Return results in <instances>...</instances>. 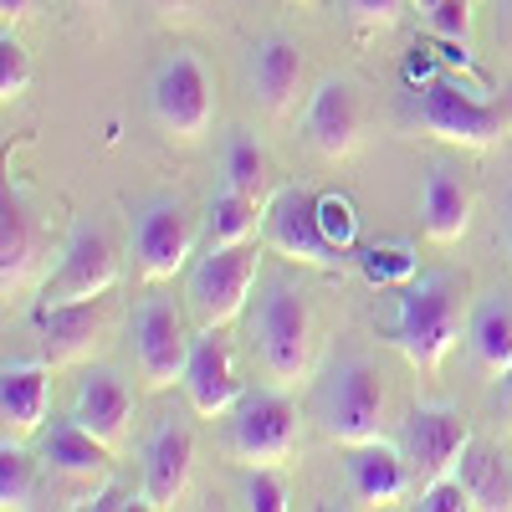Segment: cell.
I'll return each mask as SVG.
<instances>
[{
    "label": "cell",
    "mask_w": 512,
    "mask_h": 512,
    "mask_svg": "<svg viewBox=\"0 0 512 512\" xmlns=\"http://www.w3.org/2000/svg\"><path fill=\"white\" fill-rule=\"evenodd\" d=\"M466 333V277L456 272H415L395 287V313L384 323V344L405 354L410 369L436 374Z\"/></svg>",
    "instance_id": "obj_1"
},
{
    "label": "cell",
    "mask_w": 512,
    "mask_h": 512,
    "mask_svg": "<svg viewBox=\"0 0 512 512\" xmlns=\"http://www.w3.org/2000/svg\"><path fill=\"white\" fill-rule=\"evenodd\" d=\"M410 118L431 139H446L461 149H492L512 134V103L477 98L451 67H436L431 77L410 82Z\"/></svg>",
    "instance_id": "obj_2"
},
{
    "label": "cell",
    "mask_w": 512,
    "mask_h": 512,
    "mask_svg": "<svg viewBox=\"0 0 512 512\" xmlns=\"http://www.w3.org/2000/svg\"><path fill=\"white\" fill-rule=\"evenodd\" d=\"M313 410H318V425H323L328 441L364 446V441H379L384 415H390V395H384V379L374 374V364L344 359V364H333L328 379L318 384Z\"/></svg>",
    "instance_id": "obj_3"
},
{
    "label": "cell",
    "mask_w": 512,
    "mask_h": 512,
    "mask_svg": "<svg viewBox=\"0 0 512 512\" xmlns=\"http://www.w3.org/2000/svg\"><path fill=\"white\" fill-rule=\"evenodd\" d=\"M256 359H262L267 379L292 390L297 379L308 374V359H313V313L303 303V292L292 282H267L262 303H256Z\"/></svg>",
    "instance_id": "obj_4"
},
{
    "label": "cell",
    "mask_w": 512,
    "mask_h": 512,
    "mask_svg": "<svg viewBox=\"0 0 512 512\" xmlns=\"http://www.w3.org/2000/svg\"><path fill=\"white\" fill-rule=\"evenodd\" d=\"M149 108H154V123L169 139H185V144L205 139L210 123H216V88H210L205 62L195 52H169L154 67Z\"/></svg>",
    "instance_id": "obj_5"
},
{
    "label": "cell",
    "mask_w": 512,
    "mask_h": 512,
    "mask_svg": "<svg viewBox=\"0 0 512 512\" xmlns=\"http://www.w3.org/2000/svg\"><path fill=\"white\" fill-rule=\"evenodd\" d=\"M262 241L297 267H318V272H344L349 267V251H338L328 241L323 216H318V190H308V185H282L267 200Z\"/></svg>",
    "instance_id": "obj_6"
},
{
    "label": "cell",
    "mask_w": 512,
    "mask_h": 512,
    "mask_svg": "<svg viewBox=\"0 0 512 512\" xmlns=\"http://www.w3.org/2000/svg\"><path fill=\"white\" fill-rule=\"evenodd\" d=\"M256 277H262V251H256V241L210 246L190 272V308H195L200 328H226L231 318H241Z\"/></svg>",
    "instance_id": "obj_7"
},
{
    "label": "cell",
    "mask_w": 512,
    "mask_h": 512,
    "mask_svg": "<svg viewBox=\"0 0 512 512\" xmlns=\"http://www.w3.org/2000/svg\"><path fill=\"white\" fill-rule=\"evenodd\" d=\"M231 451L246 466H282L297 451V405L282 384L241 395L231 415Z\"/></svg>",
    "instance_id": "obj_8"
},
{
    "label": "cell",
    "mask_w": 512,
    "mask_h": 512,
    "mask_svg": "<svg viewBox=\"0 0 512 512\" xmlns=\"http://www.w3.org/2000/svg\"><path fill=\"white\" fill-rule=\"evenodd\" d=\"M118 287V251L103 226H77L62 246L57 272L41 287V303H88V297H108Z\"/></svg>",
    "instance_id": "obj_9"
},
{
    "label": "cell",
    "mask_w": 512,
    "mask_h": 512,
    "mask_svg": "<svg viewBox=\"0 0 512 512\" xmlns=\"http://www.w3.org/2000/svg\"><path fill=\"white\" fill-rule=\"evenodd\" d=\"M128 241H134V262L149 282H169L175 272H185L190 251H195V221H190L185 200L175 195L149 200L134 216V236Z\"/></svg>",
    "instance_id": "obj_10"
},
{
    "label": "cell",
    "mask_w": 512,
    "mask_h": 512,
    "mask_svg": "<svg viewBox=\"0 0 512 512\" xmlns=\"http://www.w3.org/2000/svg\"><path fill=\"white\" fill-rule=\"evenodd\" d=\"M400 446H405L415 477L425 487V482L456 477L461 456L472 451V425H466V415L451 410V405H415L405 415V441Z\"/></svg>",
    "instance_id": "obj_11"
},
{
    "label": "cell",
    "mask_w": 512,
    "mask_h": 512,
    "mask_svg": "<svg viewBox=\"0 0 512 512\" xmlns=\"http://www.w3.org/2000/svg\"><path fill=\"white\" fill-rule=\"evenodd\" d=\"M190 344L185 338V318L175 303L164 297H149L134 318V364H139V379L149 390H169V384L185 379V364H190Z\"/></svg>",
    "instance_id": "obj_12"
},
{
    "label": "cell",
    "mask_w": 512,
    "mask_h": 512,
    "mask_svg": "<svg viewBox=\"0 0 512 512\" xmlns=\"http://www.w3.org/2000/svg\"><path fill=\"white\" fill-rule=\"evenodd\" d=\"M180 390H185L190 410L205 415V420H216V415L241 405L246 384H241V369H236L226 328H200V338L190 344V364H185Z\"/></svg>",
    "instance_id": "obj_13"
},
{
    "label": "cell",
    "mask_w": 512,
    "mask_h": 512,
    "mask_svg": "<svg viewBox=\"0 0 512 512\" xmlns=\"http://www.w3.org/2000/svg\"><path fill=\"white\" fill-rule=\"evenodd\" d=\"M303 128H308V144L323 159H349L359 149V134H364V98H359V88L349 77H323L313 88V98H308Z\"/></svg>",
    "instance_id": "obj_14"
},
{
    "label": "cell",
    "mask_w": 512,
    "mask_h": 512,
    "mask_svg": "<svg viewBox=\"0 0 512 512\" xmlns=\"http://www.w3.org/2000/svg\"><path fill=\"white\" fill-rule=\"evenodd\" d=\"M195 477V431L185 420H159L144 446V502L149 507H175L190 492Z\"/></svg>",
    "instance_id": "obj_15"
},
{
    "label": "cell",
    "mask_w": 512,
    "mask_h": 512,
    "mask_svg": "<svg viewBox=\"0 0 512 512\" xmlns=\"http://www.w3.org/2000/svg\"><path fill=\"white\" fill-rule=\"evenodd\" d=\"M103 328H108V313H103V297H88V303H41L36 308V338L47 349L52 364H82L98 344H103Z\"/></svg>",
    "instance_id": "obj_16"
},
{
    "label": "cell",
    "mask_w": 512,
    "mask_h": 512,
    "mask_svg": "<svg viewBox=\"0 0 512 512\" xmlns=\"http://www.w3.org/2000/svg\"><path fill=\"white\" fill-rule=\"evenodd\" d=\"M52 410V369L36 359H6L0 369V425L6 441H26L47 425Z\"/></svg>",
    "instance_id": "obj_17"
},
{
    "label": "cell",
    "mask_w": 512,
    "mask_h": 512,
    "mask_svg": "<svg viewBox=\"0 0 512 512\" xmlns=\"http://www.w3.org/2000/svg\"><path fill=\"white\" fill-rule=\"evenodd\" d=\"M344 482L354 492V502H400L415 482V466L405 456V446H390V441H364V446H349V461H344Z\"/></svg>",
    "instance_id": "obj_18"
},
{
    "label": "cell",
    "mask_w": 512,
    "mask_h": 512,
    "mask_svg": "<svg viewBox=\"0 0 512 512\" xmlns=\"http://www.w3.org/2000/svg\"><path fill=\"white\" fill-rule=\"evenodd\" d=\"M303 47L292 36H267L251 47V93L272 118H287L303 98Z\"/></svg>",
    "instance_id": "obj_19"
},
{
    "label": "cell",
    "mask_w": 512,
    "mask_h": 512,
    "mask_svg": "<svg viewBox=\"0 0 512 512\" xmlns=\"http://www.w3.org/2000/svg\"><path fill=\"white\" fill-rule=\"evenodd\" d=\"M420 226L436 246H451L472 226V185L461 180L456 164H431L420 185Z\"/></svg>",
    "instance_id": "obj_20"
},
{
    "label": "cell",
    "mask_w": 512,
    "mask_h": 512,
    "mask_svg": "<svg viewBox=\"0 0 512 512\" xmlns=\"http://www.w3.org/2000/svg\"><path fill=\"white\" fill-rule=\"evenodd\" d=\"M72 420H82L98 441H108L118 451L128 436V420H134V390H128V379H118L113 369H93L77 384Z\"/></svg>",
    "instance_id": "obj_21"
},
{
    "label": "cell",
    "mask_w": 512,
    "mask_h": 512,
    "mask_svg": "<svg viewBox=\"0 0 512 512\" xmlns=\"http://www.w3.org/2000/svg\"><path fill=\"white\" fill-rule=\"evenodd\" d=\"M41 461H47L52 472H62V477L93 482V477H103L113 466V446L98 441L88 425L67 415V420H52V431L41 436Z\"/></svg>",
    "instance_id": "obj_22"
},
{
    "label": "cell",
    "mask_w": 512,
    "mask_h": 512,
    "mask_svg": "<svg viewBox=\"0 0 512 512\" xmlns=\"http://www.w3.org/2000/svg\"><path fill=\"white\" fill-rule=\"evenodd\" d=\"M36 251H41V236H36L31 210L6 185V200H0V287H6V292L26 287V277L36 267Z\"/></svg>",
    "instance_id": "obj_23"
},
{
    "label": "cell",
    "mask_w": 512,
    "mask_h": 512,
    "mask_svg": "<svg viewBox=\"0 0 512 512\" xmlns=\"http://www.w3.org/2000/svg\"><path fill=\"white\" fill-rule=\"evenodd\" d=\"M466 344H472V359L502 379V369L512 364V303L497 292V297H482L472 323H466Z\"/></svg>",
    "instance_id": "obj_24"
},
{
    "label": "cell",
    "mask_w": 512,
    "mask_h": 512,
    "mask_svg": "<svg viewBox=\"0 0 512 512\" xmlns=\"http://www.w3.org/2000/svg\"><path fill=\"white\" fill-rule=\"evenodd\" d=\"M267 221V200H251L241 190H221L210 195V210H205V231H210V246H231V241H251Z\"/></svg>",
    "instance_id": "obj_25"
},
{
    "label": "cell",
    "mask_w": 512,
    "mask_h": 512,
    "mask_svg": "<svg viewBox=\"0 0 512 512\" xmlns=\"http://www.w3.org/2000/svg\"><path fill=\"white\" fill-rule=\"evenodd\" d=\"M456 477L466 482V492H472L477 507H512V466H502L497 451L472 441V451H466L461 466H456Z\"/></svg>",
    "instance_id": "obj_26"
},
{
    "label": "cell",
    "mask_w": 512,
    "mask_h": 512,
    "mask_svg": "<svg viewBox=\"0 0 512 512\" xmlns=\"http://www.w3.org/2000/svg\"><path fill=\"white\" fill-rule=\"evenodd\" d=\"M226 185L241 190V195H251V200H267V190H272V164H267V154H262V144H256V139L236 134V139L226 144Z\"/></svg>",
    "instance_id": "obj_27"
},
{
    "label": "cell",
    "mask_w": 512,
    "mask_h": 512,
    "mask_svg": "<svg viewBox=\"0 0 512 512\" xmlns=\"http://www.w3.org/2000/svg\"><path fill=\"white\" fill-rule=\"evenodd\" d=\"M359 267H364V277H369L374 287H405V282L420 272L410 241H374V246H364Z\"/></svg>",
    "instance_id": "obj_28"
},
{
    "label": "cell",
    "mask_w": 512,
    "mask_h": 512,
    "mask_svg": "<svg viewBox=\"0 0 512 512\" xmlns=\"http://www.w3.org/2000/svg\"><path fill=\"white\" fill-rule=\"evenodd\" d=\"M31 497H36L31 456L21 451V441H6V446H0V507L21 512V507H31Z\"/></svg>",
    "instance_id": "obj_29"
},
{
    "label": "cell",
    "mask_w": 512,
    "mask_h": 512,
    "mask_svg": "<svg viewBox=\"0 0 512 512\" xmlns=\"http://www.w3.org/2000/svg\"><path fill=\"white\" fill-rule=\"evenodd\" d=\"M241 507H251V512H287L297 502H292V487L277 477V466H251V472L241 477Z\"/></svg>",
    "instance_id": "obj_30"
},
{
    "label": "cell",
    "mask_w": 512,
    "mask_h": 512,
    "mask_svg": "<svg viewBox=\"0 0 512 512\" xmlns=\"http://www.w3.org/2000/svg\"><path fill=\"white\" fill-rule=\"evenodd\" d=\"M318 216H323L328 241L354 256V246H359V210H354V200L338 195V190H318Z\"/></svg>",
    "instance_id": "obj_31"
},
{
    "label": "cell",
    "mask_w": 512,
    "mask_h": 512,
    "mask_svg": "<svg viewBox=\"0 0 512 512\" xmlns=\"http://www.w3.org/2000/svg\"><path fill=\"white\" fill-rule=\"evenodd\" d=\"M26 88H31V57H26L21 41L6 31V36H0V98L16 103Z\"/></svg>",
    "instance_id": "obj_32"
},
{
    "label": "cell",
    "mask_w": 512,
    "mask_h": 512,
    "mask_svg": "<svg viewBox=\"0 0 512 512\" xmlns=\"http://www.w3.org/2000/svg\"><path fill=\"white\" fill-rule=\"evenodd\" d=\"M436 41H466L472 36V0H441V6L425 16Z\"/></svg>",
    "instance_id": "obj_33"
},
{
    "label": "cell",
    "mask_w": 512,
    "mask_h": 512,
    "mask_svg": "<svg viewBox=\"0 0 512 512\" xmlns=\"http://www.w3.org/2000/svg\"><path fill=\"white\" fill-rule=\"evenodd\" d=\"M466 507H477V502L461 477H441V482L420 487V512H466Z\"/></svg>",
    "instance_id": "obj_34"
},
{
    "label": "cell",
    "mask_w": 512,
    "mask_h": 512,
    "mask_svg": "<svg viewBox=\"0 0 512 512\" xmlns=\"http://www.w3.org/2000/svg\"><path fill=\"white\" fill-rule=\"evenodd\" d=\"M344 6H349V16L359 26H395L410 0H344Z\"/></svg>",
    "instance_id": "obj_35"
},
{
    "label": "cell",
    "mask_w": 512,
    "mask_h": 512,
    "mask_svg": "<svg viewBox=\"0 0 512 512\" xmlns=\"http://www.w3.org/2000/svg\"><path fill=\"white\" fill-rule=\"evenodd\" d=\"M88 507L93 512H123V507H149V502H144V487L139 492L134 487H103V492L88 497Z\"/></svg>",
    "instance_id": "obj_36"
},
{
    "label": "cell",
    "mask_w": 512,
    "mask_h": 512,
    "mask_svg": "<svg viewBox=\"0 0 512 512\" xmlns=\"http://www.w3.org/2000/svg\"><path fill=\"white\" fill-rule=\"evenodd\" d=\"M36 6H41V0H0V21H6V31H11L16 21H26Z\"/></svg>",
    "instance_id": "obj_37"
},
{
    "label": "cell",
    "mask_w": 512,
    "mask_h": 512,
    "mask_svg": "<svg viewBox=\"0 0 512 512\" xmlns=\"http://www.w3.org/2000/svg\"><path fill=\"white\" fill-rule=\"evenodd\" d=\"M154 6L164 11V16H185V11H195L200 0H154Z\"/></svg>",
    "instance_id": "obj_38"
},
{
    "label": "cell",
    "mask_w": 512,
    "mask_h": 512,
    "mask_svg": "<svg viewBox=\"0 0 512 512\" xmlns=\"http://www.w3.org/2000/svg\"><path fill=\"white\" fill-rule=\"evenodd\" d=\"M502 246H507V262H512V195L502 205Z\"/></svg>",
    "instance_id": "obj_39"
},
{
    "label": "cell",
    "mask_w": 512,
    "mask_h": 512,
    "mask_svg": "<svg viewBox=\"0 0 512 512\" xmlns=\"http://www.w3.org/2000/svg\"><path fill=\"white\" fill-rule=\"evenodd\" d=\"M502 405H507V415H512V364L502 369Z\"/></svg>",
    "instance_id": "obj_40"
},
{
    "label": "cell",
    "mask_w": 512,
    "mask_h": 512,
    "mask_svg": "<svg viewBox=\"0 0 512 512\" xmlns=\"http://www.w3.org/2000/svg\"><path fill=\"white\" fill-rule=\"evenodd\" d=\"M410 6H415V11H425V16H431V11L441 6V0H410Z\"/></svg>",
    "instance_id": "obj_41"
},
{
    "label": "cell",
    "mask_w": 512,
    "mask_h": 512,
    "mask_svg": "<svg viewBox=\"0 0 512 512\" xmlns=\"http://www.w3.org/2000/svg\"><path fill=\"white\" fill-rule=\"evenodd\" d=\"M502 6H507V21H512V0H502Z\"/></svg>",
    "instance_id": "obj_42"
},
{
    "label": "cell",
    "mask_w": 512,
    "mask_h": 512,
    "mask_svg": "<svg viewBox=\"0 0 512 512\" xmlns=\"http://www.w3.org/2000/svg\"><path fill=\"white\" fill-rule=\"evenodd\" d=\"M82 6H103V0H82Z\"/></svg>",
    "instance_id": "obj_43"
}]
</instances>
